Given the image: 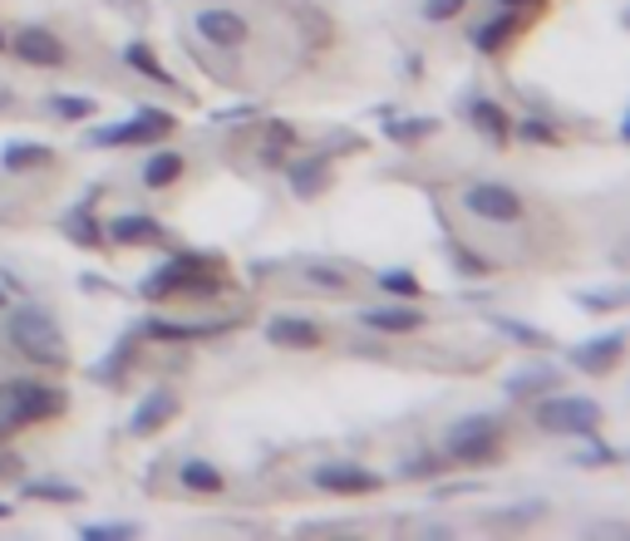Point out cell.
<instances>
[{"label":"cell","instance_id":"obj_1","mask_svg":"<svg viewBox=\"0 0 630 541\" xmlns=\"http://www.w3.org/2000/svg\"><path fill=\"white\" fill-rule=\"evenodd\" d=\"M6 335H10V344H16L20 354H26V360L50 364V370H60V364L70 360V350H64V330L54 325L44 310H36V305H16V310H10Z\"/></svg>","mask_w":630,"mask_h":541},{"label":"cell","instance_id":"obj_2","mask_svg":"<svg viewBox=\"0 0 630 541\" xmlns=\"http://www.w3.org/2000/svg\"><path fill=\"white\" fill-rule=\"evenodd\" d=\"M64 413V394L54 384H36V379H6L0 384V433L30 429L40 419Z\"/></svg>","mask_w":630,"mask_h":541},{"label":"cell","instance_id":"obj_3","mask_svg":"<svg viewBox=\"0 0 630 541\" xmlns=\"http://www.w3.org/2000/svg\"><path fill=\"white\" fill-rule=\"evenodd\" d=\"M537 423L547 433H577V439H596L606 423V409L587 394H552L537 404Z\"/></svg>","mask_w":630,"mask_h":541},{"label":"cell","instance_id":"obj_4","mask_svg":"<svg viewBox=\"0 0 630 541\" xmlns=\"http://www.w3.org/2000/svg\"><path fill=\"white\" fill-rule=\"evenodd\" d=\"M498 443H502V429L498 419H458L449 433H443V453L453 463H492L498 458Z\"/></svg>","mask_w":630,"mask_h":541},{"label":"cell","instance_id":"obj_5","mask_svg":"<svg viewBox=\"0 0 630 541\" xmlns=\"http://www.w3.org/2000/svg\"><path fill=\"white\" fill-rule=\"evenodd\" d=\"M173 113L153 109V103H143L139 113H133L129 123H109V129H94V148H133V143H163L168 133H173Z\"/></svg>","mask_w":630,"mask_h":541},{"label":"cell","instance_id":"obj_6","mask_svg":"<svg viewBox=\"0 0 630 541\" xmlns=\"http://www.w3.org/2000/svg\"><path fill=\"white\" fill-rule=\"evenodd\" d=\"M463 207L473 217H483V222H498V227L522 222V212H527L522 198H518V188H508V182H468Z\"/></svg>","mask_w":630,"mask_h":541},{"label":"cell","instance_id":"obj_7","mask_svg":"<svg viewBox=\"0 0 630 541\" xmlns=\"http://www.w3.org/2000/svg\"><path fill=\"white\" fill-rule=\"evenodd\" d=\"M173 291H217V281L202 271V257L163 261L153 275H143V295H148V301H158V295H173Z\"/></svg>","mask_w":630,"mask_h":541},{"label":"cell","instance_id":"obj_8","mask_svg":"<svg viewBox=\"0 0 630 541\" xmlns=\"http://www.w3.org/2000/svg\"><path fill=\"white\" fill-rule=\"evenodd\" d=\"M10 50H16V60H26V64H36V69H60L64 60H70V50L60 44V34L44 30V26H26V30H16Z\"/></svg>","mask_w":630,"mask_h":541},{"label":"cell","instance_id":"obj_9","mask_svg":"<svg viewBox=\"0 0 630 541\" xmlns=\"http://www.w3.org/2000/svg\"><path fill=\"white\" fill-rule=\"evenodd\" d=\"M198 34L208 44H217V50H242L247 44V34H251V26H247V16H237V10H227V6H212V10H198Z\"/></svg>","mask_w":630,"mask_h":541},{"label":"cell","instance_id":"obj_10","mask_svg":"<svg viewBox=\"0 0 630 541\" xmlns=\"http://www.w3.org/2000/svg\"><path fill=\"white\" fill-rule=\"evenodd\" d=\"M311 478H316V488L346 492V498H360V492L380 488V473H370V468H360V463H320Z\"/></svg>","mask_w":630,"mask_h":541},{"label":"cell","instance_id":"obj_11","mask_svg":"<svg viewBox=\"0 0 630 541\" xmlns=\"http://www.w3.org/2000/svg\"><path fill=\"white\" fill-rule=\"evenodd\" d=\"M173 413H178V394H173V389H153V394H143L139 409H133L129 433H133V439H148V433H158L168 419H173Z\"/></svg>","mask_w":630,"mask_h":541},{"label":"cell","instance_id":"obj_12","mask_svg":"<svg viewBox=\"0 0 630 541\" xmlns=\"http://www.w3.org/2000/svg\"><path fill=\"white\" fill-rule=\"evenodd\" d=\"M621 350H626V335H621V330H611V335H596L587 344H577L567 360L577 364V370H587V374H606L616 360H621Z\"/></svg>","mask_w":630,"mask_h":541},{"label":"cell","instance_id":"obj_13","mask_svg":"<svg viewBox=\"0 0 630 541\" xmlns=\"http://www.w3.org/2000/svg\"><path fill=\"white\" fill-rule=\"evenodd\" d=\"M109 227V241H119V247H153V241H163V222L158 217H143V212H119Z\"/></svg>","mask_w":630,"mask_h":541},{"label":"cell","instance_id":"obj_14","mask_svg":"<svg viewBox=\"0 0 630 541\" xmlns=\"http://www.w3.org/2000/svg\"><path fill=\"white\" fill-rule=\"evenodd\" d=\"M267 340L286 344V350H316L320 325L316 320H301V315H277V320H267Z\"/></svg>","mask_w":630,"mask_h":541},{"label":"cell","instance_id":"obj_15","mask_svg":"<svg viewBox=\"0 0 630 541\" xmlns=\"http://www.w3.org/2000/svg\"><path fill=\"white\" fill-rule=\"evenodd\" d=\"M360 325L389 330V335H409V330H423V310H414V305H380V310H364Z\"/></svg>","mask_w":630,"mask_h":541},{"label":"cell","instance_id":"obj_16","mask_svg":"<svg viewBox=\"0 0 630 541\" xmlns=\"http://www.w3.org/2000/svg\"><path fill=\"white\" fill-rule=\"evenodd\" d=\"M468 123H473V129H483L492 143H508V138H512L508 113H502V103H492V99H473V103H468Z\"/></svg>","mask_w":630,"mask_h":541},{"label":"cell","instance_id":"obj_17","mask_svg":"<svg viewBox=\"0 0 630 541\" xmlns=\"http://www.w3.org/2000/svg\"><path fill=\"white\" fill-rule=\"evenodd\" d=\"M326 182H330V168L320 163V158H301V163H291V188H296V198H320L326 192Z\"/></svg>","mask_w":630,"mask_h":541},{"label":"cell","instance_id":"obj_18","mask_svg":"<svg viewBox=\"0 0 630 541\" xmlns=\"http://www.w3.org/2000/svg\"><path fill=\"white\" fill-rule=\"evenodd\" d=\"M178 482L188 492H222L227 488V478L217 473V463H208V458H188V463L178 468Z\"/></svg>","mask_w":630,"mask_h":541},{"label":"cell","instance_id":"obj_19","mask_svg":"<svg viewBox=\"0 0 630 541\" xmlns=\"http://www.w3.org/2000/svg\"><path fill=\"white\" fill-rule=\"evenodd\" d=\"M178 178H182V158L173 153V148H163V153H153V158L143 163V188H153V192L173 188Z\"/></svg>","mask_w":630,"mask_h":541},{"label":"cell","instance_id":"obj_20","mask_svg":"<svg viewBox=\"0 0 630 541\" xmlns=\"http://www.w3.org/2000/svg\"><path fill=\"white\" fill-rule=\"evenodd\" d=\"M512 34H518V16H498V20H488V26H478L468 40H473L478 54H492V50H502Z\"/></svg>","mask_w":630,"mask_h":541},{"label":"cell","instance_id":"obj_21","mask_svg":"<svg viewBox=\"0 0 630 541\" xmlns=\"http://www.w3.org/2000/svg\"><path fill=\"white\" fill-rule=\"evenodd\" d=\"M40 163H50V148L44 143H6L0 148V168L6 172H30Z\"/></svg>","mask_w":630,"mask_h":541},{"label":"cell","instance_id":"obj_22","mask_svg":"<svg viewBox=\"0 0 630 541\" xmlns=\"http://www.w3.org/2000/svg\"><path fill=\"white\" fill-rule=\"evenodd\" d=\"M384 133L394 138L399 148H409V143H423L429 133H439V123L433 119H394V113L384 109Z\"/></svg>","mask_w":630,"mask_h":541},{"label":"cell","instance_id":"obj_23","mask_svg":"<svg viewBox=\"0 0 630 541\" xmlns=\"http://www.w3.org/2000/svg\"><path fill=\"white\" fill-rule=\"evenodd\" d=\"M552 384H557V374L547 370V364H532V370H518L508 379V394L512 399H532V394H547Z\"/></svg>","mask_w":630,"mask_h":541},{"label":"cell","instance_id":"obj_24","mask_svg":"<svg viewBox=\"0 0 630 541\" xmlns=\"http://www.w3.org/2000/svg\"><path fill=\"white\" fill-rule=\"evenodd\" d=\"M222 320L217 325H178V320H148V335L153 340H208V335H222Z\"/></svg>","mask_w":630,"mask_h":541},{"label":"cell","instance_id":"obj_25","mask_svg":"<svg viewBox=\"0 0 630 541\" xmlns=\"http://www.w3.org/2000/svg\"><path fill=\"white\" fill-rule=\"evenodd\" d=\"M20 498H26V502H84V492H79L74 482L44 478V482H26V488H20Z\"/></svg>","mask_w":630,"mask_h":541},{"label":"cell","instance_id":"obj_26","mask_svg":"<svg viewBox=\"0 0 630 541\" xmlns=\"http://www.w3.org/2000/svg\"><path fill=\"white\" fill-rule=\"evenodd\" d=\"M64 237H70V241H79V247H99V241H104V232H99V222H94V217L84 212V207H79V212H70V217H64Z\"/></svg>","mask_w":630,"mask_h":541},{"label":"cell","instance_id":"obj_27","mask_svg":"<svg viewBox=\"0 0 630 541\" xmlns=\"http://www.w3.org/2000/svg\"><path fill=\"white\" fill-rule=\"evenodd\" d=\"M123 64H133L143 79H153V84H168V69L158 64V54L148 50V44H129V50H123Z\"/></svg>","mask_w":630,"mask_h":541},{"label":"cell","instance_id":"obj_28","mask_svg":"<svg viewBox=\"0 0 630 541\" xmlns=\"http://www.w3.org/2000/svg\"><path fill=\"white\" fill-rule=\"evenodd\" d=\"M50 109H54V113H60V119H70V123H79V119H89V113H94V109H99V103H94V99H89V94H54V99H50Z\"/></svg>","mask_w":630,"mask_h":541},{"label":"cell","instance_id":"obj_29","mask_svg":"<svg viewBox=\"0 0 630 541\" xmlns=\"http://www.w3.org/2000/svg\"><path fill=\"white\" fill-rule=\"evenodd\" d=\"M291 143H296V129H291V123H271V129H267V148H261V158H267V163L277 168Z\"/></svg>","mask_w":630,"mask_h":541},{"label":"cell","instance_id":"obj_30","mask_svg":"<svg viewBox=\"0 0 630 541\" xmlns=\"http://www.w3.org/2000/svg\"><path fill=\"white\" fill-rule=\"evenodd\" d=\"M380 285L384 291H394V295H404V301H419V291H423V285L414 281V271H380Z\"/></svg>","mask_w":630,"mask_h":541},{"label":"cell","instance_id":"obj_31","mask_svg":"<svg viewBox=\"0 0 630 541\" xmlns=\"http://www.w3.org/2000/svg\"><path fill=\"white\" fill-rule=\"evenodd\" d=\"M492 325H498V330H502V335H508V340H518V344H547V335H542V330L522 325V320H508V315H498V320H492Z\"/></svg>","mask_w":630,"mask_h":541},{"label":"cell","instance_id":"obj_32","mask_svg":"<svg viewBox=\"0 0 630 541\" xmlns=\"http://www.w3.org/2000/svg\"><path fill=\"white\" fill-rule=\"evenodd\" d=\"M443 458H433V453H419V458H409L404 468H399V478H439L443 473Z\"/></svg>","mask_w":630,"mask_h":541},{"label":"cell","instance_id":"obj_33","mask_svg":"<svg viewBox=\"0 0 630 541\" xmlns=\"http://www.w3.org/2000/svg\"><path fill=\"white\" fill-rule=\"evenodd\" d=\"M139 527L133 522H104V527H79V537H89V541H123V537H133Z\"/></svg>","mask_w":630,"mask_h":541},{"label":"cell","instance_id":"obj_34","mask_svg":"<svg viewBox=\"0 0 630 541\" xmlns=\"http://www.w3.org/2000/svg\"><path fill=\"white\" fill-rule=\"evenodd\" d=\"M306 281L311 285H326V291H346V271H330V267H306Z\"/></svg>","mask_w":630,"mask_h":541},{"label":"cell","instance_id":"obj_35","mask_svg":"<svg viewBox=\"0 0 630 541\" xmlns=\"http://www.w3.org/2000/svg\"><path fill=\"white\" fill-rule=\"evenodd\" d=\"M577 305L581 310H616V305H621V295H616V291H581Z\"/></svg>","mask_w":630,"mask_h":541},{"label":"cell","instance_id":"obj_36","mask_svg":"<svg viewBox=\"0 0 630 541\" xmlns=\"http://www.w3.org/2000/svg\"><path fill=\"white\" fill-rule=\"evenodd\" d=\"M129 360H133V344H129V340H123V344H119V350H113V354H109V360H104V364H99V370H94V374H99V379H113V374H119V370H123V364H129Z\"/></svg>","mask_w":630,"mask_h":541},{"label":"cell","instance_id":"obj_37","mask_svg":"<svg viewBox=\"0 0 630 541\" xmlns=\"http://www.w3.org/2000/svg\"><path fill=\"white\" fill-rule=\"evenodd\" d=\"M463 6H468V0H423V16H429V20H453Z\"/></svg>","mask_w":630,"mask_h":541},{"label":"cell","instance_id":"obj_38","mask_svg":"<svg viewBox=\"0 0 630 541\" xmlns=\"http://www.w3.org/2000/svg\"><path fill=\"white\" fill-rule=\"evenodd\" d=\"M616 458H621V453H616V448H601V443H596V448H587V453L577 458V463H581V468H611Z\"/></svg>","mask_w":630,"mask_h":541},{"label":"cell","instance_id":"obj_39","mask_svg":"<svg viewBox=\"0 0 630 541\" xmlns=\"http://www.w3.org/2000/svg\"><path fill=\"white\" fill-rule=\"evenodd\" d=\"M453 261H458V271H463V275L488 271V261H483V257H473V251H463V247H453Z\"/></svg>","mask_w":630,"mask_h":541},{"label":"cell","instance_id":"obj_40","mask_svg":"<svg viewBox=\"0 0 630 541\" xmlns=\"http://www.w3.org/2000/svg\"><path fill=\"white\" fill-rule=\"evenodd\" d=\"M518 138H532V143H557V133L547 123H518Z\"/></svg>","mask_w":630,"mask_h":541},{"label":"cell","instance_id":"obj_41","mask_svg":"<svg viewBox=\"0 0 630 541\" xmlns=\"http://www.w3.org/2000/svg\"><path fill=\"white\" fill-rule=\"evenodd\" d=\"M237 119H257V109H251V103H242V109H227V113H217V123H237Z\"/></svg>","mask_w":630,"mask_h":541},{"label":"cell","instance_id":"obj_42","mask_svg":"<svg viewBox=\"0 0 630 541\" xmlns=\"http://www.w3.org/2000/svg\"><path fill=\"white\" fill-rule=\"evenodd\" d=\"M16 468H20V458H10V453L0 458V473H16Z\"/></svg>","mask_w":630,"mask_h":541},{"label":"cell","instance_id":"obj_43","mask_svg":"<svg viewBox=\"0 0 630 541\" xmlns=\"http://www.w3.org/2000/svg\"><path fill=\"white\" fill-rule=\"evenodd\" d=\"M498 6H502V10H512V6H532V0H498Z\"/></svg>","mask_w":630,"mask_h":541},{"label":"cell","instance_id":"obj_44","mask_svg":"<svg viewBox=\"0 0 630 541\" xmlns=\"http://www.w3.org/2000/svg\"><path fill=\"white\" fill-rule=\"evenodd\" d=\"M0 517H10V502H0Z\"/></svg>","mask_w":630,"mask_h":541},{"label":"cell","instance_id":"obj_45","mask_svg":"<svg viewBox=\"0 0 630 541\" xmlns=\"http://www.w3.org/2000/svg\"><path fill=\"white\" fill-rule=\"evenodd\" d=\"M0 50H6V34H0Z\"/></svg>","mask_w":630,"mask_h":541},{"label":"cell","instance_id":"obj_46","mask_svg":"<svg viewBox=\"0 0 630 541\" xmlns=\"http://www.w3.org/2000/svg\"><path fill=\"white\" fill-rule=\"evenodd\" d=\"M0 305H6V291H0Z\"/></svg>","mask_w":630,"mask_h":541}]
</instances>
